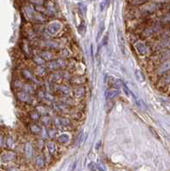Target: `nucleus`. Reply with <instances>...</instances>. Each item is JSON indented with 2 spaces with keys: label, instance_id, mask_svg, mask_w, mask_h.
Listing matches in <instances>:
<instances>
[{
  "label": "nucleus",
  "instance_id": "nucleus-1",
  "mask_svg": "<svg viewBox=\"0 0 170 171\" xmlns=\"http://www.w3.org/2000/svg\"><path fill=\"white\" fill-rule=\"evenodd\" d=\"M158 7H159V3H157V2L146 3V4L142 6L141 11L144 14H151V13L154 12L155 10H157L158 9Z\"/></svg>",
  "mask_w": 170,
  "mask_h": 171
},
{
  "label": "nucleus",
  "instance_id": "nucleus-2",
  "mask_svg": "<svg viewBox=\"0 0 170 171\" xmlns=\"http://www.w3.org/2000/svg\"><path fill=\"white\" fill-rule=\"evenodd\" d=\"M134 46H135V49H136L137 52L139 55L144 56V55H145L147 53L148 48H147V46L144 43H142V42H137Z\"/></svg>",
  "mask_w": 170,
  "mask_h": 171
},
{
  "label": "nucleus",
  "instance_id": "nucleus-3",
  "mask_svg": "<svg viewBox=\"0 0 170 171\" xmlns=\"http://www.w3.org/2000/svg\"><path fill=\"white\" fill-rule=\"evenodd\" d=\"M119 94L118 90H108L105 92V98L108 100L113 99L114 97H116Z\"/></svg>",
  "mask_w": 170,
  "mask_h": 171
},
{
  "label": "nucleus",
  "instance_id": "nucleus-4",
  "mask_svg": "<svg viewBox=\"0 0 170 171\" xmlns=\"http://www.w3.org/2000/svg\"><path fill=\"white\" fill-rule=\"evenodd\" d=\"M170 69V61L164 62L159 68V73H164Z\"/></svg>",
  "mask_w": 170,
  "mask_h": 171
},
{
  "label": "nucleus",
  "instance_id": "nucleus-5",
  "mask_svg": "<svg viewBox=\"0 0 170 171\" xmlns=\"http://www.w3.org/2000/svg\"><path fill=\"white\" fill-rule=\"evenodd\" d=\"M118 40H119V43H120V48H121V52H122V54H124V53H125V50H124V43H125V40H124V37L122 36L121 32H119Z\"/></svg>",
  "mask_w": 170,
  "mask_h": 171
},
{
  "label": "nucleus",
  "instance_id": "nucleus-6",
  "mask_svg": "<svg viewBox=\"0 0 170 171\" xmlns=\"http://www.w3.org/2000/svg\"><path fill=\"white\" fill-rule=\"evenodd\" d=\"M135 76H136V79H137L139 82H143V81L145 80L144 74H143L140 70H138V69H137V70L135 71Z\"/></svg>",
  "mask_w": 170,
  "mask_h": 171
},
{
  "label": "nucleus",
  "instance_id": "nucleus-7",
  "mask_svg": "<svg viewBox=\"0 0 170 171\" xmlns=\"http://www.w3.org/2000/svg\"><path fill=\"white\" fill-rule=\"evenodd\" d=\"M60 25H58V24H56V23H54V24H52L49 27H48V30L52 33V34H56L57 31L60 29V27H59Z\"/></svg>",
  "mask_w": 170,
  "mask_h": 171
},
{
  "label": "nucleus",
  "instance_id": "nucleus-8",
  "mask_svg": "<svg viewBox=\"0 0 170 171\" xmlns=\"http://www.w3.org/2000/svg\"><path fill=\"white\" fill-rule=\"evenodd\" d=\"M59 140H60V142H62V143H66V142H68V136L67 134H62V136H60Z\"/></svg>",
  "mask_w": 170,
  "mask_h": 171
},
{
  "label": "nucleus",
  "instance_id": "nucleus-9",
  "mask_svg": "<svg viewBox=\"0 0 170 171\" xmlns=\"http://www.w3.org/2000/svg\"><path fill=\"white\" fill-rule=\"evenodd\" d=\"M26 152L28 156H31L32 155V147L30 146V144H27L26 145Z\"/></svg>",
  "mask_w": 170,
  "mask_h": 171
},
{
  "label": "nucleus",
  "instance_id": "nucleus-10",
  "mask_svg": "<svg viewBox=\"0 0 170 171\" xmlns=\"http://www.w3.org/2000/svg\"><path fill=\"white\" fill-rule=\"evenodd\" d=\"M104 23H101V25H100V30H99V32H98V38H97V40H98L100 39L101 35H102V34H103V32H104Z\"/></svg>",
  "mask_w": 170,
  "mask_h": 171
},
{
  "label": "nucleus",
  "instance_id": "nucleus-11",
  "mask_svg": "<svg viewBox=\"0 0 170 171\" xmlns=\"http://www.w3.org/2000/svg\"><path fill=\"white\" fill-rule=\"evenodd\" d=\"M48 149L50 150L51 153H53V152H55V150H56V147H55V146L53 145V143L50 142V143H48Z\"/></svg>",
  "mask_w": 170,
  "mask_h": 171
},
{
  "label": "nucleus",
  "instance_id": "nucleus-12",
  "mask_svg": "<svg viewBox=\"0 0 170 171\" xmlns=\"http://www.w3.org/2000/svg\"><path fill=\"white\" fill-rule=\"evenodd\" d=\"M147 0H132L131 3L133 4H135V5H139V4H142L144 3H145Z\"/></svg>",
  "mask_w": 170,
  "mask_h": 171
},
{
  "label": "nucleus",
  "instance_id": "nucleus-13",
  "mask_svg": "<svg viewBox=\"0 0 170 171\" xmlns=\"http://www.w3.org/2000/svg\"><path fill=\"white\" fill-rule=\"evenodd\" d=\"M43 158L42 157H38V158L36 159V163H37V165L38 166H42L44 162H43Z\"/></svg>",
  "mask_w": 170,
  "mask_h": 171
},
{
  "label": "nucleus",
  "instance_id": "nucleus-14",
  "mask_svg": "<svg viewBox=\"0 0 170 171\" xmlns=\"http://www.w3.org/2000/svg\"><path fill=\"white\" fill-rule=\"evenodd\" d=\"M18 96H19V99H21V100H22V101H26L27 99H25L24 97H26L27 95L25 94V93H19L18 94Z\"/></svg>",
  "mask_w": 170,
  "mask_h": 171
},
{
  "label": "nucleus",
  "instance_id": "nucleus-15",
  "mask_svg": "<svg viewBox=\"0 0 170 171\" xmlns=\"http://www.w3.org/2000/svg\"><path fill=\"white\" fill-rule=\"evenodd\" d=\"M163 21L164 22H170V14H168L164 16L163 18Z\"/></svg>",
  "mask_w": 170,
  "mask_h": 171
},
{
  "label": "nucleus",
  "instance_id": "nucleus-16",
  "mask_svg": "<svg viewBox=\"0 0 170 171\" xmlns=\"http://www.w3.org/2000/svg\"><path fill=\"white\" fill-rule=\"evenodd\" d=\"M157 2H170V0H156Z\"/></svg>",
  "mask_w": 170,
  "mask_h": 171
},
{
  "label": "nucleus",
  "instance_id": "nucleus-17",
  "mask_svg": "<svg viewBox=\"0 0 170 171\" xmlns=\"http://www.w3.org/2000/svg\"><path fill=\"white\" fill-rule=\"evenodd\" d=\"M2 143H3V138H2V135L0 134V146H2Z\"/></svg>",
  "mask_w": 170,
  "mask_h": 171
}]
</instances>
